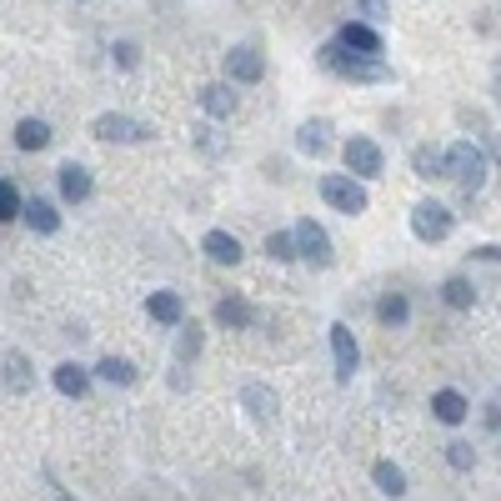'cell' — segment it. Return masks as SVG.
<instances>
[{"label":"cell","instance_id":"cb8c5ba5","mask_svg":"<svg viewBox=\"0 0 501 501\" xmlns=\"http://www.w3.org/2000/svg\"><path fill=\"white\" fill-rule=\"evenodd\" d=\"M266 256L271 261H296V231H276V236H266Z\"/></svg>","mask_w":501,"mask_h":501},{"label":"cell","instance_id":"836d02e7","mask_svg":"<svg viewBox=\"0 0 501 501\" xmlns=\"http://www.w3.org/2000/svg\"><path fill=\"white\" fill-rule=\"evenodd\" d=\"M366 5H371V11H376V0H366Z\"/></svg>","mask_w":501,"mask_h":501},{"label":"cell","instance_id":"d590c367","mask_svg":"<svg viewBox=\"0 0 501 501\" xmlns=\"http://www.w3.org/2000/svg\"><path fill=\"white\" fill-rule=\"evenodd\" d=\"M61 501H71V497H61Z\"/></svg>","mask_w":501,"mask_h":501},{"label":"cell","instance_id":"5b68a950","mask_svg":"<svg viewBox=\"0 0 501 501\" xmlns=\"http://www.w3.org/2000/svg\"><path fill=\"white\" fill-rule=\"evenodd\" d=\"M412 231H416V241H446L451 236V211L441 200H421V206H412Z\"/></svg>","mask_w":501,"mask_h":501},{"label":"cell","instance_id":"2e32d148","mask_svg":"<svg viewBox=\"0 0 501 501\" xmlns=\"http://www.w3.org/2000/svg\"><path fill=\"white\" fill-rule=\"evenodd\" d=\"M61 196L65 200H86L90 196V171L86 166H75V161L61 166Z\"/></svg>","mask_w":501,"mask_h":501},{"label":"cell","instance_id":"9a60e30c","mask_svg":"<svg viewBox=\"0 0 501 501\" xmlns=\"http://www.w3.org/2000/svg\"><path fill=\"white\" fill-rule=\"evenodd\" d=\"M55 391L61 396H86V386H90V376H86V366H75V361H65V366H55Z\"/></svg>","mask_w":501,"mask_h":501},{"label":"cell","instance_id":"8fae6325","mask_svg":"<svg viewBox=\"0 0 501 501\" xmlns=\"http://www.w3.org/2000/svg\"><path fill=\"white\" fill-rule=\"evenodd\" d=\"M146 311H150V321H161V326H181V316H186V301L175 296V291H150Z\"/></svg>","mask_w":501,"mask_h":501},{"label":"cell","instance_id":"30bf717a","mask_svg":"<svg viewBox=\"0 0 501 501\" xmlns=\"http://www.w3.org/2000/svg\"><path fill=\"white\" fill-rule=\"evenodd\" d=\"M331 351H336V381H351L356 361H361V351H356V336H351L346 326H331Z\"/></svg>","mask_w":501,"mask_h":501},{"label":"cell","instance_id":"3957f363","mask_svg":"<svg viewBox=\"0 0 501 501\" xmlns=\"http://www.w3.org/2000/svg\"><path fill=\"white\" fill-rule=\"evenodd\" d=\"M321 65L326 71L346 75V81H386V65L381 61H366V55H351L341 46H321Z\"/></svg>","mask_w":501,"mask_h":501},{"label":"cell","instance_id":"4fadbf2b","mask_svg":"<svg viewBox=\"0 0 501 501\" xmlns=\"http://www.w3.org/2000/svg\"><path fill=\"white\" fill-rule=\"evenodd\" d=\"M431 416L446 421V426H462L466 416H471V406H466L462 391H437V396H431Z\"/></svg>","mask_w":501,"mask_h":501},{"label":"cell","instance_id":"7402d4cb","mask_svg":"<svg viewBox=\"0 0 501 501\" xmlns=\"http://www.w3.org/2000/svg\"><path fill=\"white\" fill-rule=\"evenodd\" d=\"M412 166H416V175H426V181H437V175H446V150H431V146H416Z\"/></svg>","mask_w":501,"mask_h":501},{"label":"cell","instance_id":"6da1fadb","mask_svg":"<svg viewBox=\"0 0 501 501\" xmlns=\"http://www.w3.org/2000/svg\"><path fill=\"white\" fill-rule=\"evenodd\" d=\"M446 175L466 191V196H476V191L487 186V150L471 146V140H456V146H446Z\"/></svg>","mask_w":501,"mask_h":501},{"label":"cell","instance_id":"83f0119b","mask_svg":"<svg viewBox=\"0 0 501 501\" xmlns=\"http://www.w3.org/2000/svg\"><path fill=\"white\" fill-rule=\"evenodd\" d=\"M446 462L456 466V471H471V466H476V451L466 446V441H451V446H446Z\"/></svg>","mask_w":501,"mask_h":501},{"label":"cell","instance_id":"5bb4252c","mask_svg":"<svg viewBox=\"0 0 501 501\" xmlns=\"http://www.w3.org/2000/svg\"><path fill=\"white\" fill-rule=\"evenodd\" d=\"M25 221H30V231H40V236H55V231H61V211H55V206H50V200H30V206H25Z\"/></svg>","mask_w":501,"mask_h":501},{"label":"cell","instance_id":"d4e9b609","mask_svg":"<svg viewBox=\"0 0 501 501\" xmlns=\"http://www.w3.org/2000/svg\"><path fill=\"white\" fill-rule=\"evenodd\" d=\"M441 296H446V306H451V311H466V306L476 301V291H471V281H462V276H451L446 286H441Z\"/></svg>","mask_w":501,"mask_h":501},{"label":"cell","instance_id":"f546056e","mask_svg":"<svg viewBox=\"0 0 501 501\" xmlns=\"http://www.w3.org/2000/svg\"><path fill=\"white\" fill-rule=\"evenodd\" d=\"M196 351H200V331H196V326H191L186 336L175 341V356H181V361H186V356H196Z\"/></svg>","mask_w":501,"mask_h":501},{"label":"cell","instance_id":"ac0fdd59","mask_svg":"<svg viewBox=\"0 0 501 501\" xmlns=\"http://www.w3.org/2000/svg\"><path fill=\"white\" fill-rule=\"evenodd\" d=\"M371 481L386 491V497H406V471H401L396 462H376L371 466Z\"/></svg>","mask_w":501,"mask_h":501},{"label":"cell","instance_id":"ffe728a7","mask_svg":"<svg viewBox=\"0 0 501 501\" xmlns=\"http://www.w3.org/2000/svg\"><path fill=\"white\" fill-rule=\"evenodd\" d=\"M15 146L21 150H46L50 146V125L46 121H21L15 125Z\"/></svg>","mask_w":501,"mask_h":501},{"label":"cell","instance_id":"484cf974","mask_svg":"<svg viewBox=\"0 0 501 501\" xmlns=\"http://www.w3.org/2000/svg\"><path fill=\"white\" fill-rule=\"evenodd\" d=\"M301 150H311V156H321V150H326V125L321 121H316V125H301Z\"/></svg>","mask_w":501,"mask_h":501},{"label":"cell","instance_id":"e575fe53","mask_svg":"<svg viewBox=\"0 0 501 501\" xmlns=\"http://www.w3.org/2000/svg\"><path fill=\"white\" fill-rule=\"evenodd\" d=\"M497 81H501V71H497Z\"/></svg>","mask_w":501,"mask_h":501},{"label":"cell","instance_id":"52a82bcc","mask_svg":"<svg viewBox=\"0 0 501 501\" xmlns=\"http://www.w3.org/2000/svg\"><path fill=\"white\" fill-rule=\"evenodd\" d=\"M100 140H150V125L136 121V115H96L90 125Z\"/></svg>","mask_w":501,"mask_h":501},{"label":"cell","instance_id":"603a6c76","mask_svg":"<svg viewBox=\"0 0 501 501\" xmlns=\"http://www.w3.org/2000/svg\"><path fill=\"white\" fill-rule=\"evenodd\" d=\"M96 376L100 381H115V386H131V381H136V366L125 361V356H106V361L96 366Z\"/></svg>","mask_w":501,"mask_h":501},{"label":"cell","instance_id":"4dcf8cb0","mask_svg":"<svg viewBox=\"0 0 501 501\" xmlns=\"http://www.w3.org/2000/svg\"><path fill=\"white\" fill-rule=\"evenodd\" d=\"M5 366H11V376H5V381H11L15 391H25V386H30V381H25V366L15 361V356H11V361H5Z\"/></svg>","mask_w":501,"mask_h":501},{"label":"cell","instance_id":"8992f818","mask_svg":"<svg viewBox=\"0 0 501 501\" xmlns=\"http://www.w3.org/2000/svg\"><path fill=\"white\" fill-rule=\"evenodd\" d=\"M225 75H231L236 86H256V81L266 75L261 50H256V46H236V50H225Z\"/></svg>","mask_w":501,"mask_h":501},{"label":"cell","instance_id":"d6986e66","mask_svg":"<svg viewBox=\"0 0 501 501\" xmlns=\"http://www.w3.org/2000/svg\"><path fill=\"white\" fill-rule=\"evenodd\" d=\"M406 316H412V301L396 296V291L376 301V321H381V326H406Z\"/></svg>","mask_w":501,"mask_h":501},{"label":"cell","instance_id":"d6a6232c","mask_svg":"<svg viewBox=\"0 0 501 501\" xmlns=\"http://www.w3.org/2000/svg\"><path fill=\"white\" fill-rule=\"evenodd\" d=\"M476 256L481 261H501V246H476Z\"/></svg>","mask_w":501,"mask_h":501},{"label":"cell","instance_id":"f1b7e54d","mask_svg":"<svg viewBox=\"0 0 501 501\" xmlns=\"http://www.w3.org/2000/svg\"><path fill=\"white\" fill-rule=\"evenodd\" d=\"M246 401L256 406V416H271V412H276V396H266L261 386H250V391H246Z\"/></svg>","mask_w":501,"mask_h":501},{"label":"cell","instance_id":"44dd1931","mask_svg":"<svg viewBox=\"0 0 501 501\" xmlns=\"http://www.w3.org/2000/svg\"><path fill=\"white\" fill-rule=\"evenodd\" d=\"M200 106H206L211 115H231V111H236V90L216 81V86H206V90H200Z\"/></svg>","mask_w":501,"mask_h":501},{"label":"cell","instance_id":"9c48e42d","mask_svg":"<svg viewBox=\"0 0 501 501\" xmlns=\"http://www.w3.org/2000/svg\"><path fill=\"white\" fill-rule=\"evenodd\" d=\"M341 50H351V55H366V61H381V36H376L371 25H341V36H336Z\"/></svg>","mask_w":501,"mask_h":501},{"label":"cell","instance_id":"277c9868","mask_svg":"<svg viewBox=\"0 0 501 501\" xmlns=\"http://www.w3.org/2000/svg\"><path fill=\"white\" fill-rule=\"evenodd\" d=\"M341 161H346V171L356 175V181H376V175L386 171V156H381V146L366 136H351L346 146H341Z\"/></svg>","mask_w":501,"mask_h":501},{"label":"cell","instance_id":"e0dca14e","mask_svg":"<svg viewBox=\"0 0 501 501\" xmlns=\"http://www.w3.org/2000/svg\"><path fill=\"white\" fill-rule=\"evenodd\" d=\"M216 321H221V326H231V331H246V326L256 321V311H250V306H246L241 296H225L221 306H216Z\"/></svg>","mask_w":501,"mask_h":501},{"label":"cell","instance_id":"1f68e13d","mask_svg":"<svg viewBox=\"0 0 501 501\" xmlns=\"http://www.w3.org/2000/svg\"><path fill=\"white\" fill-rule=\"evenodd\" d=\"M115 61H121L125 71H131V65H136L140 55H136V46H131V40H121V46H115Z\"/></svg>","mask_w":501,"mask_h":501},{"label":"cell","instance_id":"ba28073f","mask_svg":"<svg viewBox=\"0 0 501 501\" xmlns=\"http://www.w3.org/2000/svg\"><path fill=\"white\" fill-rule=\"evenodd\" d=\"M296 250L316 266H331V236L316 221H296Z\"/></svg>","mask_w":501,"mask_h":501},{"label":"cell","instance_id":"7a4b0ae2","mask_svg":"<svg viewBox=\"0 0 501 501\" xmlns=\"http://www.w3.org/2000/svg\"><path fill=\"white\" fill-rule=\"evenodd\" d=\"M321 200L341 216H361L366 211V186L356 175H321Z\"/></svg>","mask_w":501,"mask_h":501},{"label":"cell","instance_id":"7c38bea8","mask_svg":"<svg viewBox=\"0 0 501 501\" xmlns=\"http://www.w3.org/2000/svg\"><path fill=\"white\" fill-rule=\"evenodd\" d=\"M200 250H206V256H211L216 266H236V261H241V241L231 236V231H206Z\"/></svg>","mask_w":501,"mask_h":501},{"label":"cell","instance_id":"4316f807","mask_svg":"<svg viewBox=\"0 0 501 501\" xmlns=\"http://www.w3.org/2000/svg\"><path fill=\"white\" fill-rule=\"evenodd\" d=\"M25 206H21V196H15V186L11 181H0V221H15Z\"/></svg>","mask_w":501,"mask_h":501}]
</instances>
